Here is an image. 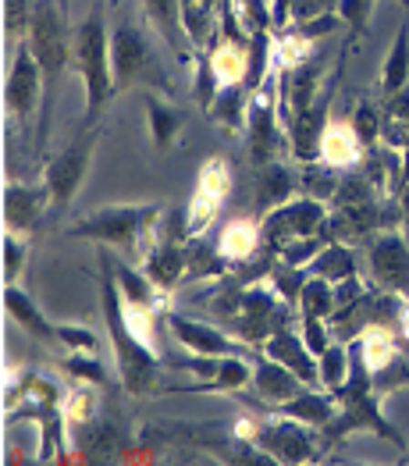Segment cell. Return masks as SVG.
Listing matches in <instances>:
<instances>
[{
    "label": "cell",
    "mask_w": 409,
    "mask_h": 466,
    "mask_svg": "<svg viewBox=\"0 0 409 466\" xmlns=\"http://www.w3.org/2000/svg\"><path fill=\"white\" fill-rule=\"evenodd\" d=\"M143 104H147V121H149V139H153V147L164 154L175 139H179V132H182V121L186 115L171 104V96L164 100V96H157V89H143Z\"/></svg>",
    "instance_id": "obj_26"
},
{
    "label": "cell",
    "mask_w": 409,
    "mask_h": 466,
    "mask_svg": "<svg viewBox=\"0 0 409 466\" xmlns=\"http://www.w3.org/2000/svg\"><path fill=\"white\" fill-rule=\"evenodd\" d=\"M381 143L392 150H409V86L399 93L384 96V111H381Z\"/></svg>",
    "instance_id": "obj_29"
},
{
    "label": "cell",
    "mask_w": 409,
    "mask_h": 466,
    "mask_svg": "<svg viewBox=\"0 0 409 466\" xmlns=\"http://www.w3.org/2000/svg\"><path fill=\"white\" fill-rule=\"evenodd\" d=\"M349 346H353V374L335 391L338 413L335 420L324 428V441L332 445V441H342V438H349L356 431H367V434H377V438L392 441L395 449H406V438L399 434L395 424H388L384 413H381V399L384 395L373 389V374L371 367H367V360H363L360 339H349Z\"/></svg>",
    "instance_id": "obj_3"
},
{
    "label": "cell",
    "mask_w": 409,
    "mask_h": 466,
    "mask_svg": "<svg viewBox=\"0 0 409 466\" xmlns=\"http://www.w3.org/2000/svg\"><path fill=\"white\" fill-rule=\"evenodd\" d=\"M399 4H403V7H406V11H409V0H399Z\"/></svg>",
    "instance_id": "obj_55"
},
{
    "label": "cell",
    "mask_w": 409,
    "mask_h": 466,
    "mask_svg": "<svg viewBox=\"0 0 409 466\" xmlns=\"http://www.w3.org/2000/svg\"><path fill=\"white\" fill-rule=\"evenodd\" d=\"M235 438L250 441L253 449H263L274 463H317L328 441H317L310 424L299 420H274V417H242L235 424Z\"/></svg>",
    "instance_id": "obj_8"
},
{
    "label": "cell",
    "mask_w": 409,
    "mask_h": 466,
    "mask_svg": "<svg viewBox=\"0 0 409 466\" xmlns=\"http://www.w3.org/2000/svg\"><path fill=\"white\" fill-rule=\"evenodd\" d=\"M231 278L235 274H224V281L203 303L231 335L261 350L281 324H289L292 307L271 289V281H231Z\"/></svg>",
    "instance_id": "obj_1"
},
{
    "label": "cell",
    "mask_w": 409,
    "mask_h": 466,
    "mask_svg": "<svg viewBox=\"0 0 409 466\" xmlns=\"http://www.w3.org/2000/svg\"><path fill=\"white\" fill-rule=\"evenodd\" d=\"M306 278H310L306 268H292V264H285V260H274V268H271V274H267L271 289H274L289 307H296L299 303V292H302Z\"/></svg>",
    "instance_id": "obj_42"
},
{
    "label": "cell",
    "mask_w": 409,
    "mask_h": 466,
    "mask_svg": "<svg viewBox=\"0 0 409 466\" xmlns=\"http://www.w3.org/2000/svg\"><path fill=\"white\" fill-rule=\"evenodd\" d=\"M50 210V199L43 186H18L7 182L4 186V232L33 235L43 221V214Z\"/></svg>",
    "instance_id": "obj_17"
},
{
    "label": "cell",
    "mask_w": 409,
    "mask_h": 466,
    "mask_svg": "<svg viewBox=\"0 0 409 466\" xmlns=\"http://www.w3.org/2000/svg\"><path fill=\"white\" fill-rule=\"evenodd\" d=\"M218 249H221L224 260L231 264V271L242 268V264H250V260L263 249L261 221H250V218H235V221H228L221 238H218Z\"/></svg>",
    "instance_id": "obj_25"
},
{
    "label": "cell",
    "mask_w": 409,
    "mask_h": 466,
    "mask_svg": "<svg viewBox=\"0 0 409 466\" xmlns=\"http://www.w3.org/2000/svg\"><path fill=\"white\" fill-rule=\"evenodd\" d=\"M168 310H157V307H136V303H125L121 299V317L128 324V331L136 339H143L147 346L157 350V317H164Z\"/></svg>",
    "instance_id": "obj_44"
},
{
    "label": "cell",
    "mask_w": 409,
    "mask_h": 466,
    "mask_svg": "<svg viewBox=\"0 0 409 466\" xmlns=\"http://www.w3.org/2000/svg\"><path fill=\"white\" fill-rule=\"evenodd\" d=\"M299 335L310 346V352L321 360V352L332 346V320H324V317H299Z\"/></svg>",
    "instance_id": "obj_49"
},
{
    "label": "cell",
    "mask_w": 409,
    "mask_h": 466,
    "mask_svg": "<svg viewBox=\"0 0 409 466\" xmlns=\"http://www.w3.org/2000/svg\"><path fill=\"white\" fill-rule=\"evenodd\" d=\"M296 193H302V186H299V171H292L289 164L274 160V164H261V167H257V178H253V207H257V218L278 210L281 203H289Z\"/></svg>",
    "instance_id": "obj_19"
},
{
    "label": "cell",
    "mask_w": 409,
    "mask_h": 466,
    "mask_svg": "<svg viewBox=\"0 0 409 466\" xmlns=\"http://www.w3.org/2000/svg\"><path fill=\"white\" fill-rule=\"evenodd\" d=\"M250 96H253V89L246 86V82H235V86H221V93H218V100H214V107H210V115L221 128L228 132H246V115H250Z\"/></svg>",
    "instance_id": "obj_30"
},
{
    "label": "cell",
    "mask_w": 409,
    "mask_h": 466,
    "mask_svg": "<svg viewBox=\"0 0 409 466\" xmlns=\"http://www.w3.org/2000/svg\"><path fill=\"white\" fill-rule=\"evenodd\" d=\"M324 235H313V238H292V242H285L281 249H278V260H285V264H292V268H310V260L324 249Z\"/></svg>",
    "instance_id": "obj_48"
},
{
    "label": "cell",
    "mask_w": 409,
    "mask_h": 466,
    "mask_svg": "<svg viewBox=\"0 0 409 466\" xmlns=\"http://www.w3.org/2000/svg\"><path fill=\"white\" fill-rule=\"evenodd\" d=\"M97 385H75L65 399H61V410H65V420L72 424V428H78V424H89L93 417H97Z\"/></svg>",
    "instance_id": "obj_43"
},
{
    "label": "cell",
    "mask_w": 409,
    "mask_h": 466,
    "mask_svg": "<svg viewBox=\"0 0 409 466\" xmlns=\"http://www.w3.org/2000/svg\"><path fill=\"white\" fill-rule=\"evenodd\" d=\"M218 93H221V78H218L214 65H210V54H207V50H196V82H192L196 107H199L203 115H210Z\"/></svg>",
    "instance_id": "obj_40"
},
{
    "label": "cell",
    "mask_w": 409,
    "mask_h": 466,
    "mask_svg": "<svg viewBox=\"0 0 409 466\" xmlns=\"http://www.w3.org/2000/svg\"><path fill=\"white\" fill-rule=\"evenodd\" d=\"M399 463H409V449L403 452V456H399Z\"/></svg>",
    "instance_id": "obj_54"
},
{
    "label": "cell",
    "mask_w": 409,
    "mask_h": 466,
    "mask_svg": "<svg viewBox=\"0 0 409 466\" xmlns=\"http://www.w3.org/2000/svg\"><path fill=\"white\" fill-rule=\"evenodd\" d=\"M310 274H317V278H328V281H345V278H356V257H353V249L345 246V242H338V238H328L324 242V249L310 260Z\"/></svg>",
    "instance_id": "obj_34"
},
{
    "label": "cell",
    "mask_w": 409,
    "mask_h": 466,
    "mask_svg": "<svg viewBox=\"0 0 409 466\" xmlns=\"http://www.w3.org/2000/svg\"><path fill=\"white\" fill-rule=\"evenodd\" d=\"M114 449H121V434L111 420L93 417L89 424H78V456L82 460H107Z\"/></svg>",
    "instance_id": "obj_35"
},
{
    "label": "cell",
    "mask_w": 409,
    "mask_h": 466,
    "mask_svg": "<svg viewBox=\"0 0 409 466\" xmlns=\"http://www.w3.org/2000/svg\"><path fill=\"white\" fill-rule=\"evenodd\" d=\"M403 86H409V18H403L399 33L392 39V50L384 57V68H381V93L384 96L399 93Z\"/></svg>",
    "instance_id": "obj_33"
},
{
    "label": "cell",
    "mask_w": 409,
    "mask_h": 466,
    "mask_svg": "<svg viewBox=\"0 0 409 466\" xmlns=\"http://www.w3.org/2000/svg\"><path fill=\"white\" fill-rule=\"evenodd\" d=\"M278 82L281 76L271 68V76L263 78L261 86L253 89L250 96V115H246V150L250 160L261 167V164H274L281 160L285 150L292 154V143H289V128L281 121V100H278Z\"/></svg>",
    "instance_id": "obj_9"
},
{
    "label": "cell",
    "mask_w": 409,
    "mask_h": 466,
    "mask_svg": "<svg viewBox=\"0 0 409 466\" xmlns=\"http://www.w3.org/2000/svg\"><path fill=\"white\" fill-rule=\"evenodd\" d=\"M338 182H342V171L332 167V164H324L321 157H317V160H306V164L299 167V186H302V193L317 196V199H324V203L335 199Z\"/></svg>",
    "instance_id": "obj_38"
},
{
    "label": "cell",
    "mask_w": 409,
    "mask_h": 466,
    "mask_svg": "<svg viewBox=\"0 0 409 466\" xmlns=\"http://www.w3.org/2000/svg\"><path fill=\"white\" fill-rule=\"evenodd\" d=\"M72 65L86 89L82 125H97V117L114 100V54L104 4H93V11L72 29Z\"/></svg>",
    "instance_id": "obj_4"
},
{
    "label": "cell",
    "mask_w": 409,
    "mask_h": 466,
    "mask_svg": "<svg viewBox=\"0 0 409 466\" xmlns=\"http://www.w3.org/2000/svg\"><path fill=\"white\" fill-rule=\"evenodd\" d=\"M26 264H29V242H26V235L4 232V285H18Z\"/></svg>",
    "instance_id": "obj_45"
},
{
    "label": "cell",
    "mask_w": 409,
    "mask_h": 466,
    "mask_svg": "<svg viewBox=\"0 0 409 466\" xmlns=\"http://www.w3.org/2000/svg\"><path fill=\"white\" fill-rule=\"evenodd\" d=\"M321 160L324 164H332L338 171H353V167H360V160L367 157V147L360 143V136H356V128H353V121H342V117H332L328 125H324V136H321Z\"/></svg>",
    "instance_id": "obj_22"
},
{
    "label": "cell",
    "mask_w": 409,
    "mask_h": 466,
    "mask_svg": "<svg viewBox=\"0 0 409 466\" xmlns=\"http://www.w3.org/2000/svg\"><path fill=\"white\" fill-rule=\"evenodd\" d=\"M278 100H281V121H292L296 115L317 107L324 96H332L328 89V68L321 57H310L302 61L292 72H278Z\"/></svg>",
    "instance_id": "obj_16"
},
{
    "label": "cell",
    "mask_w": 409,
    "mask_h": 466,
    "mask_svg": "<svg viewBox=\"0 0 409 466\" xmlns=\"http://www.w3.org/2000/svg\"><path fill=\"white\" fill-rule=\"evenodd\" d=\"M111 54H114V96H121L125 89H157V93H175V82L168 78L157 50L149 46V36L139 25H114L111 33Z\"/></svg>",
    "instance_id": "obj_7"
},
{
    "label": "cell",
    "mask_w": 409,
    "mask_h": 466,
    "mask_svg": "<svg viewBox=\"0 0 409 466\" xmlns=\"http://www.w3.org/2000/svg\"><path fill=\"white\" fill-rule=\"evenodd\" d=\"M313 36H306L299 25H289L281 33H274V46H271V68L274 72H292L302 61H310L313 54Z\"/></svg>",
    "instance_id": "obj_31"
},
{
    "label": "cell",
    "mask_w": 409,
    "mask_h": 466,
    "mask_svg": "<svg viewBox=\"0 0 409 466\" xmlns=\"http://www.w3.org/2000/svg\"><path fill=\"white\" fill-rule=\"evenodd\" d=\"M261 352L263 356H271V360H278V363H285L289 370H296L306 385L321 389V360L310 352V346L302 342V335L292 331L289 324H281V328L261 346Z\"/></svg>",
    "instance_id": "obj_18"
},
{
    "label": "cell",
    "mask_w": 409,
    "mask_h": 466,
    "mask_svg": "<svg viewBox=\"0 0 409 466\" xmlns=\"http://www.w3.org/2000/svg\"><path fill=\"white\" fill-rule=\"evenodd\" d=\"M381 111L373 107L371 100H360L356 104V111H353V128H356V136H360V143L367 147V150H373V147H381Z\"/></svg>",
    "instance_id": "obj_46"
},
{
    "label": "cell",
    "mask_w": 409,
    "mask_h": 466,
    "mask_svg": "<svg viewBox=\"0 0 409 466\" xmlns=\"http://www.w3.org/2000/svg\"><path fill=\"white\" fill-rule=\"evenodd\" d=\"M377 0H338V18L353 29V36H360L371 22V11Z\"/></svg>",
    "instance_id": "obj_52"
},
{
    "label": "cell",
    "mask_w": 409,
    "mask_h": 466,
    "mask_svg": "<svg viewBox=\"0 0 409 466\" xmlns=\"http://www.w3.org/2000/svg\"><path fill=\"white\" fill-rule=\"evenodd\" d=\"M353 374V346L349 342H332L321 352V389H328L335 395Z\"/></svg>",
    "instance_id": "obj_39"
},
{
    "label": "cell",
    "mask_w": 409,
    "mask_h": 466,
    "mask_svg": "<svg viewBox=\"0 0 409 466\" xmlns=\"http://www.w3.org/2000/svg\"><path fill=\"white\" fill-rule=\"evenodd\" d=\"M164 221V207L160 203H111V207H97L89 210L78 225L68 228L75 238H89L97 246H107L128 257H147L149 246L157 242Z\"/></svg>",
    "instance_id": "obj_5"
},
{
    "label": "cell",
    "mask_w": 409,
    "mask_h": 466,
    "mask_svg": "<svg viewBox=\"0 0 409 466\" xmlns=\"http://www.w3.org/2000/svg\"><path fill=\"white\" fill-rule=\"evenodd\" d=\"M371 374H373V389L381 391V395L403 389V385H409V356L395 352V360H388L381 370H371Z\"/></svg>",
    "instance_id": "obj_47"
},
{
    "label": "cell",
    "mask_w": 409,
    "mask_h": 466,
    "mask_svg": "<svg viewBox=\"0 0 409 466\" xmlns=\"http://www.w3.org/2000/svg\"><path fill=\"white\" fill-rule=\"evenodd\" d=\"M29 46L36 54L43 78H46V100H43V125H39V147L50 132V107L57 100V82L65 76V68L72 65V29L65 22V4L61 0H36L33 7V22H29Z\"/></svg>",
    "instance_id": "obj_6"
},
{
    "label": "cell",
    "mask_w": 409,
    "mask_h": 466,
    "mask_svg": "<svg viewBox=\"0 0 409 466\" xmlns=\"http://www.w3.org/2000/svg\"><path fill=\"white\" fill-rule=\"evenodd\" d=\"M367 264L377 289L406 296L409 299V238L395 228H381L371 235V249H367Z\"/></svg>",
    "instance_id": "obj_15"
},
{
    "label": "cell",
    "mask_w": 409,
    "mask_h": 466,
    "mask_svg": "<svg viewBox=\"0 0 409 466\" xmlns=\"http://www.w3.org/2000/svg\"><path fill=\"white\" fill-rule=\"evenodd\" d=\"M4 310H7V317H11L26 335H33L36 342H43V346H61V331H57V324L39 310L36 299H33L26 289H18V285H4Z\"/></svg>",
    "instance_id": "obj_20"
},
{
    "label": "cell",
    "mask_w": 409,
    "mask_h": 466,
    "mask_svg": "<svg viewBox=\"0 0 409 466\" xmlns=\"http://www.w3.org/2000/svg\"><path fill=\"white\" fill-rule=\"evenodd\" d=\"M182 7V29L196 50H210L221 33L224 0H179Z\"/></svg>",
    "instance_id": "obj_24"
},
{
    "label": "cell",
    "mask_w": 409,
    "mask_h": 466,
    "mask_svg": "<svg viewBox=\"0 0 409 466\" xmlns=\"http://www.w3.org/2000/svg\"><path fill=\"white\" fill-rule=\"evenodd\" d=\"M328 218H332V203H324V199H317V196H292L289 203H281L278 210H271V214L261 218L263 246L278 253V249H281L285 242H292V238L324 235Z\"/></svg>",
    "instance_id": "obj_11"
},
{
    "label": "cell",
    "mask_w": 409,
    "mask_h": 466,
    "mask_svg": "<svg viewBox=\"0 0 409 466\" xmlns=\"http://www.w3.org/2000/svg\"><path fill=\"white\" fill-rule=\"evenodd\" d=\"M296 307L299 317H324V320H332V313H335V281L310 274L302 292H299Z\"/></svg>",
    "instance_id": "obj_37"
},
{
    "label": "cell",
    "mask_w": 409,
    "mask_h": 466,
    "mask_svg": "<svg viewBox=\"0 0 409 466\" xmlns=\"http://www.w3.org/2000/svg\"><path fill=\"white\" fill-rule=\"evenodd\" d=\"M338 413V399L328 389H302L299 395L271 406V417H289L299 424H310V428L324 431Z\"/></svg>",
    "instance_id": "obj_21"
},
{
    "label": "cell",
    "mask_w": 409,
    "mask_h": 466,
    "mask_svg": "<svg viewBox=\"0 0 409 466\" xmlns=\"http://www.w3.org/2000/svg\"><path fill=\"white\" fill-rule=\"evenodd\" d=\"M253 363L250 356H221L218 363V374L210 381H196L182 391H239L246 385H253Z\"/></svg>",
    "instance_id": "obj_32"
},
{
    "label": "cell",
    "mask_w": 409,
    "mask_h": 466,
    "mask_svg": "<svg viewBox=\"0 0 409 466\" xmlns=\"http://www.w3.org/2000/svg\"><path fill=\"white\" fill-rule=\"evenodd\" d=\"M356 339H360V346H363V360H367L371 370H381V367H384L388 360H395V352H399L395 328H388V324H367Z\"/></svg>",
    "instance_id": "obj_36"
},
{
    "label": "cell",
    "mask_w": 409,
    "mask_h": 466,
    "mask_svg": "<svg viewBox=\"0 0 409 466\" xmlns=\"http://www.w3.org/2000/svg\"><path fill=\"white\" fill-rule=\"evenodd\" d=\"M111 264H114V278H118V289H121V299H125V303L168 310V307H164V296H168V292H160L143 268H132V264H125V260H118V257H111Z\"/></svg>",
    "instance_id": "obj_28"
},
{
    "label": "cell",
    "mask_w": 409,
    "mask_h": 466,
    "mask_svg": "<svg viewBox=\"0 0 409 466\" xmlns=\"http://www.w3.org/2000/svg\"><path fill=\"white\" fill-rule=\"evenodd\" d=\"M143 11H147V18L153 22V29L171 46V54L179 61H189V36L186 29H182V7H179V0H143Z\"/></svg>",
    "instance_id": "obj_27"
},
{
    "label": "cell",
    "mask_w": 409,
    "mask_h": 466,
    "mask_svg": "<svg viewBox=\"0 0 409 466\" xmlns=\"http://www.w3.org/2000/svg\"><path fill=\"white\" fill-rule=\"evenodd\" d=\"M100 303H104V320H107V335L114 346V363H118V378L125 391L132 395H157L164 389V370H160V356L143 339H136L121 317V289L114 278V264L107 246L100 249Z\"/></svg>",
    "instance_id": "obj_2"
},
{
    "label": "cell",
    "mask_w": 409,
    "mask_h": 466,
    "mask_svg": "<svg viewBox=\"0 0 409 466\" xmlns=\"http://www.w3.org/2000/svg\"><path fill=\"white\" fill-rule=\"evenodd\" d=\"M33 7H36V0L29 4V0H4V29H7V39H15L18 33L26 36L29 33V22H33Z\"/></svg>",
    "instance_id": "obj_50"
},
{
    "label": "cell",
    "mask_w": 409,
    "mask_h": 466,
    "mask_svg": "<svg viewBox=\"0 0 409 466\" xmlns=\"http://www.w3.org/2000/svg\"><path fill=\"white\" fill-rule=\"evenodd\" d=\"M228 193H231V167H228V160L224 157H207L199 175H196V189H192V199H189L186 210L189 238L203 235L218 221Z\"/></svg>",
    "instance_id": "obj_13"
},
{
    "label": "cell",
    "mask_w": 409,
    "mask_h": 466,
    "mask_svg": "<svg viewBox=\"0 0 409 466\" xmlns=\"http://www.w3.org/2000/svg\"><path fill=\"white\" fill-rule=\"evenodd\" d=\"M332 11H338V0H292V22H313Z\"/></svg>",
    "instance_id": "obj_53"
},
{
    "label": "cell",
    "mask_w": 409,
    "mask_h": 466,
    "mask_svg": "<svg viewBox=\"0 0 409 466\" xmlns=\"http://www.w3.org/2000/svg\"><path fill=\"white\" fill-rule=\"evenodd\" d=\"M46 100V78L39 68L29 39H22L11 50L7 78H4V111L7 117H33Z\"/></svg>",
    "instance_id": "obj_12"
},
{
    "label": "cell",
    "mask_w": 409,
    "mask_h": 466,
    "mask_svg": "<svg viewBox=\"0 0 409 466\" xmlns=\"http://www.w3.org/2000/svg\"><path fill=\"white\" fill-rule=\"evenodd\" d=\"M93 150H97V128L93 125H78L72 143L57 157L46 160L43 189H46V199H50V210H65L78 196L86 175H89V164H93Z\"/></svg>",
    "instance_id": "obj_10"
},
{
    "label": "cell",
    "mask_w": 409,
    "mask_h": 466,
    "mask_svg": "<svg viewBox=\"0 0 409 466\" xmlns=\"http://www.w3.org/2000/svg\"><path fill=\"white\" fill-rule=\"evenodd\" d=\"M164 324L171 328V335L179 339V346H186V350L196 352V356H250V360L261 356L257 346L242 342L239 335H228V328L196 320V317H186V313H179V310L164 313Z\"/></svg>",
    "instance_id": "obj_14"
},
{
    "label": "cell",
    "mask_w": 409,
    "mask_h": 466,
    "mask_svg": "<svg viewBox=\"0 0 409 466\" xmlns=\"http://www.w3.org/2000/svg\"><path fill=\"white\" fill-rule=\"evenodd\" d=\"M57 331H61V346L72 352H97L100 350V339H97V331L93 328H86V324H57Z\"/></svg>",
    "instance_id": "obj_51"
},
{
    "label": "cell",
    "mask_w": 409,
    "mask_h": 466,
    "mask_svg": "<svg viewBox=\"0 0 409 466\" xmlns=\"http://www.w3.org/2000/svg\"><path fill=\"white\" fill-rule=\"evenodd\" d=\"M61 370L72 374L75 381L97 385V389H104V385L111 381V374H107V367L97 360V352H68V356L61 360Z\"/></svg>",
    "instance_id": "obj_41"
},
{
    "label": "cell",
    "mask_w": 409,
    "mask_h": 466,
    "mask_svg": "<svg viewBox=\"0 0 409 466\" xmlns=\"http://www.w3.org/2000/svg\"><path fill=\"white\" fill-rule=\"evenodd\" d=\"M302 389H313V385H306L296 370H289L285 363H278V360H271L263 352L257 356V363H253V391H257V399L278 406V402L299 395Z\"/></svg>",
    "instance_id": "obj_23"
}]
</instances>
